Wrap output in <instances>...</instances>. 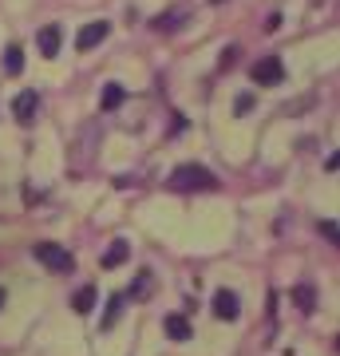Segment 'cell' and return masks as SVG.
Wrapping results in <instances>:
<instances>
[{"label": "cell", "mask_w": 340, "mask_h": 356, "mask_svg": "<svg viewBox=\"0 0 340 356\" xmlns=\"http://www.w3.org/2000/svg\"><path fill=\"white\" fill-rule=\"evenodd\" d=\"M4 301H8V293H4V289H0V305H4Z\"/></svg>", "instance_id": "obj_22"}, {"label": "cell", "mask_w": 340, "mask_h": 356, "mask_svg": "<svg viewBox=\"0 0 340 356\" xmlns=\"http://www.w3.org/2000/svg\"><path fill=\"white\" fill-rule=\"evenodd\" d=\"M107 36H111V20H91V24L79 28L76 48H79V51H91V48H99Z\"/></svg>", "instance_id": "obj_7"}, {"label": "cell", "mask_w": 340, "mask_h": 356, "mask_svg": "<svg viewBox=\"0 0 340 356\" xmlns=\"http://www.w3.org/2000/svg\"><path fill=\"white\" fill-rule=\"evenodd\" d=\"M281 28V13H269V20H265V32H277Z\"/></svg>", "instance_id": "obj_20"}, {"label": "cell", "mask_w": 340, "mask_h": 356, "mask_svg": "<svg viewBox=\"0 0 340 356\" xmlns=\"http://www.w3.org/2000/svg\"><path fill=\"white\" fill-rule=\"evenodd\" d=\"M163 329H166V337H170V341H190V337H194V329H190V321L182 317V313H166V321H163Z\"/></svg>", "instance_id": "obj_10"}, {"label": "cell", "mask_w": 340, "mask_h": 356, "mask_svg": "<svg viewBox=\"0 0 340 356\" xmlns=\"http://www.w3.org/2000/svg\"><path fill=\"white\" fill-rule=\"evenodd\" d=\"M253 83H261V88H277L285 83V64H281V56H261L257 64L250 67Z\"/></svg>", "instance_id": "obj_4"}, {"label": "cell", "mask_w": 340, "mask_h": 356, "mask_svg": "<svg viewBox=\"0 0 340 356\" xmlns=\"http://www.w3.org/2000/svg\"><path fill=\"white\" fill-rule=\"evenodd\" d=\"M151 293H154V273H151V269H143L139 277L131 281V289H127V297H135V301H147Z\"/></svg>", "instance_id": "obj_11"}, {"label": "cell", "mask_w": 340, "mask_h": 356, "mask_svg": "<svg viewBox=\"0 0 340 356\" xmlns=\"http://www.w3.org/2000/svg\"><path fill=\"white\" fill-rule=\"evenodd\" d=\"M166 186H170V191H178V194H194V191H218L222 182H218V175H214V170H206V166L182 163V166H175V170H170Z\"/></svg>", "instance_id": "obj_2"}, {"label": "cell", "mask_w": 340, "mask_h": 356, "mask_svg": "<svg viewBox=\"0 0 340 356\" xmlns=\"http://www.w3.org/2000/svg\"><path fill=\"white\" fill-rule=\"evenodd\" d=\"M99 147H103L99 119L79 123V131L72 135V147H67V170H72V175H88L91 163H95V154H99Z\"/></svg>", "instance_id": "obj_1"}, {"label": "cell", "mask_w": 340, "mask_h": 356, "mask_svg": "<svg viewBox=\"0 0 340 356\" xmlns=\"http://www.w3.org/2000/svg\"><path fill=\"white\" fill-rule=\"evenodd\" d=\"M36 44H40V56H44V60H56V56H60V44H63L60 24L40 28V32H36Z\"/></svg>", "instance_id": "obj_9"}, {"label": "cell", "mask_w": 340, "mask_h": 356, "mask_svg": "<svg viewBox=\"0 0 340 356\" xmlns=\"http://www.w3.org/2000/svg\"><path fill=\"white\" fill-rule=\"evenodd\" d=\"M123 99H127L123 83H107L103 95H99V107H103V111H115V107H123Z\"/></svg>", "instance_id": "obj_14"}, {"label": "cell", "mask_w": 340, "mask_h": 356, "mask_svg": "<svg viewBox=\"0 0 340 356\" xmlns=\"http://www.w3.org/2000/svg\"><path fill=\"white\" fill-rule=\"evenodd\" d=\"M119 313H123V293H115L111 301H107V313H103V329H111L115 321H119Z\"/></svg>", "instance_id": "obj_17"}, {"label": "cell", "mask_w": 340, "mask_h": 356, "mask_svg": "<svg viewBox=\"0 0 340 356\" xmlns=\"http://www.w3.org/2000/svg\"><path fill=\"white\" fill-rule=\"evenodd\" d=\"M238 56H241V48H238V44H229V48H222V60H218V67H234V64H238Z\"/></svg>", "instance_id": "obj_18"}, {"label": "cell", "mask_w": 340, "mask_h": 356, "mask_svg": "<svg viewBox=\"0 0 340 356\" xmlns=\"http://www.w3.org/2000/svg\"><path fill=\"white\" fill-rule=\"evenodd\" d=\"M127 254H131V245H127V242H111V250L103 254V261H99V266H103V269L123 266V261H127Z\"/></svg>", "instance_id": "obj_16"}, {"label": "cell", "mask_w": 340, "mask_h": 356, "mask_svg": "<svg viewBox=\"0 0 340 356\" xmlns=\"http://www.w3.org/2000/svg\"><path fill=\"white\" fill-rule=\"evenodd\" d=\"M13 115H16V123H20V127H32V123H36V115H40V91H20V95H16L13 99Z\"/></svg>", "instance_id": "obj_6"}, {"label": "cell", "mask_w": 340, "mask_h": 356, "mask_svg": "<svg viewBox=\"0 0 340 356\" xmlns=\"http://www.w3.org/2000/svg\"><path fill=\"white\" fill-rule=\"evenodd\" d=\"M293 305L301 309V313H313V309H316V289H313V285H309V281H305V285H297V289H293Z\"/></svg>", "instance_id": "obj_13"}, {"label": "cell", "mask_w": 340, "mask_h": 356, "mask_svg": "<svg viewBox=\"0 0 340 356\" xmlns=\"http://www.w3.org/2000/svg\"><path fill=\"white\" fill-rule=\"evenodd\" d=\"M190 16H194V8H190V4H178V8H166V13L154 16L151 28L163 32V36H175V32H182V28L190 24Z\"/></svg>", "instance_id": "obj_5"}, {"label": "cell", "mask_w": 340, "mask_h": 356, "mask_svg": "<svg viewBox=\"0 0 340 356\" xmlns=\"http://www.w3.org/2000/svg\"><path fill=\"white\" fill-rule=\"evenodd\" d=\"M95 301H99V293H95V285H83V289L72 297V309H76L79 317H88L91 309H95Z\"/></svg>", "instance_id": "obj_12"}, {"label": "cell", "mask_w": 340, "mask_h": 356, "mask_svg": "<svg viewBox=\"0 0 340 356\" xmlns=\"http://www.w3.org/2000/svg\"><path fill=\"white\" fill-rule=\"evenodd\" d=\"M4 72L8 76H20L24 72V48L20 44H8V51H4Z\"/></svg>", "instance_id": "obj_15"}, {"label": "cell", "mask_w": 340, "mask_h": 356, "mask_svg": "<svg viewBox=\"0 0 340 356\" xmlns=\"http://www.w3.org/2000/svg\"><path fill=\"white\" fill-rule=\"evenodd\" d=\"M253 107V95H238V115H245Z\"/></svg>", "instance_id": "obj_21"}, {"label": "cell", "mask_w": 340, "mask_h": 356, "mask_svg": "<svg viewBox=\"0 0 340 356\" xmlns=\"http://www.w3.org/2000/svg\"><path fill=\"white\" fill-rule=\"evenodd\" d=\"M214 317L218 321H238L241 317V301L234 289H218L214 293Z\"/></svg>", "instance_id": "obj_8"}, {"label": "cell", "mask_w": 340, "mask_h": 356, "mask_svg": "<svg viewBox=\"0 0 340 356\" xmlns=\"http://www.w3.org/2000/svg\"><path fill=\"white\" fill-rule=\"evenodd\" d=\"M316 229H321V238H325V242H332V245H337L340 229H337V222H332V218H328V222H321V226H316Z\"/></svg>", "instance_id": "obj_19"}, {"label": "cell", "mask_w": 340, "mask_h": 356, "mask_svg": "<svg viewBox=\"0 0 340 356\" xmlns=\"http://www.w3.org/2000/svg\"><path fill=\"white\" fill-rule=\"evenodd\" d=\"M32 254H36V261L40 266H48L51 273H76V254L63 250L60 242H36L32 245Z\"/></svg>", "instance_id": "obj_3"}]
</instances>
